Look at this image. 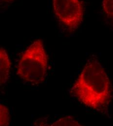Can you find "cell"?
<instances>
[{"instance_id":"1","label":"cell","mask_w":113,"mask_h":126,"mask_svg":"<svg viewBox=\"0 0 113 126\" xmlns=\"http://www.w3.org/2000/svg\"><path fill=\"white\" fill-rule=\"evenodd\" d=\"M71 93L82 104L100 112L108 108L112 97L110 79L96 60L86 63L74 82Z\"/></svg>"},{"instance_id":"2","label":"cell","mask_w":113,"mask_h":126,"mask_svg":"<svg viewBox=\"0 0 113 126\" xmlns=\"http://www.w3.org/2000/svg\"><path fill=\"white\" fill-rule=\"evenodd\" d=\"M48 68V56L43 41L38 39L22 54L17 65V74L24 81L38 85L45 80Z\"/></svg>"},{"instance_id":"3","label":"cell","mask_w":113,"mask_h":126,"mask_svg":"<svg viewBox=\"0 0 113 126\" xmlns=\"http://www.w3.org/2000/svg\"><path fill=\"white\" fill-rule=\"evenodd\" d=\"M52 5L55 15L69 31L79 27L84 13L81 0H52Z\"/></svg>"},{"instance_id":"4","label":"cell","mask_w":113,"mask_h":126,"mask_svg":"<svg viewBox=\"0 0 113 126\" xmlns=\"http://www.w3.org/2000/svg\"><path fill=\"white\" fill-rule=\"evenodd\" d=\"M11 63L5 48H0V85L4 84L9 78Z\"/></svg>"},{"instance_id":"5","label":"cell","mask_w":113,"mask_h":126,"mask_svg":"<svg viewBox=\"0 0 113 126\" xmlns=\"http://www.w3.org/2000/svg\"><path fill=\"white\" fill-rule=\"evenodd\" d=\"M10 122L9 109L4 105L0 104V126H8Z\"/></svg>"},{"instance_id":"6","label":"cell","mask_w":113,"mask_h":126,"mask_svg":"<svg viewBox=\"0 0 113 126\" xmlns=\"http://www.w3.org/2000/svg\"><path fill=\"white\" fill-rule=\"evenodd\" d=\"M52 126H81L80 123L71 116L60 118L51 125Z\"/></svg>"},{"instance_id":"7","label":"cell","mask_w":113,"mask_h":126,"mask_svg":"<svg viewBox=\"0 0 113 126\" xmlns=\"http://www.w3.org/2000/svg\"><path fill=\"white\" fill-rule=\"evenodd\" d=\"M102 9L107 17L113 20V0H103Z\"/></svg>"},{"instance_id":"8","label":"cell","mask_w":113,"mask_h":126,"mask_svg":"<svg viewBox=\"0 0 113 126\" xmlns=\"http://www.w3.org/2000/svg\"><path fill=\"white\" fill-rule=\"evenodd\" d=\"M15 0H0V5L2 4H7L9 3H11Z\"/></svg>"}]
</instances>
